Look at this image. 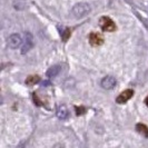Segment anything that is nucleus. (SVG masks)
Returning <instances> with one entry per match:
<instances>
[{"mask_svg":"<svg viewBox=\"0 0 148 148\" xmlns=\"http://www.w3.org/2000/svg\"><path fill=\"white\" fill-rule=\"evenodd\" d=\"M90 10H91L90 5L86 3V2H80V3L75 5L71 11H73L74 17H76V18H78V19H79V18H84V17H86V16L90 12Z\"/></svg>","mask_w":148,"mask_h":148,"instance_id":"obj_1","label":"nucleus"},{"mask_svg":"<svg viewBox=\"0 0 148 148\" xmlns=\"http://www.w3.org/2000/svg\"><path fill=\"white\" fill-rule=\"evenodd\" d=\"M99 25L104 31H115L116 30V25L109 17H101L99 19Z\"/></svg>","mask_w":148,"mask_h":148,"instance_id":"obj_2","label":"nucleus"},{"mask_svg":"<svg viewBox=\"0 0 148 148\" xmlns=\"http://www.w3.org/2000/svg\"><path fill=\"white\" fill-rule=\"evenodd\" d=\"M89 42L92 46H100V45L104 44V37L101 34L94 31L89 35Z\"/></svg>","mask_w":148,"mask_h":148,"instance_id":"obj_3","label":"nucleus"},{"mask_svg":"<svg viewBox=\"0 0 148 148\" xmlns=\"http://www.w3.org/2000/svg\"><path fill=\"white\" fill-rule=\"evenodd\" d=\"M7 42H8V46L10 48H14L15 49V48H18L22 44V38L20 35L15 34V35H11L10 37L8 38Z\"/></svg>","mask_w":148,"mask_h":148,"instance_id":"obj_4","label":"nucleus"},{"mask_svg":"<svg viewBox=\"0 0 148 148\" xmlns=\"http://www.w3.org/2000/svg\"><path fill=\"white\" fill-rule=\"evenodd\" d=\"M134 95V90L133 89H126V90H124L118 97H117V99H116V101L118 103V104H125L126 101H128Z\"/></svg>","mask_w":148,"mask_h":148,"instance_id":"obj_5","label":"nucleus"},{"mask_svg":"<svg viewBox=\"0 0 148 148\" xmlns=\"http://www.w3.org/2000/svg\"><path fill=\"white\" fill-rule=\"evenodd\" d=\"M34 46V39H32V36L30 34H26V39L23 41V45H22L21 48V53H26L28 52Z\"/></svg>","mask_w":148,"mask_h":148,"instance_id":"obj_6","label":"nucleus"},{"mask_svg":"<svg viewBox=\"0 0 148 148\" xmlns=\"http://www.w3.org/2000/svg\"><path fill=\"white\" fill-rule=\"evenodd\" d=\"M116 85V79L112 76H107L101 80V86L105 89H112Z\"/></svg>","mask_w":148,"mask_h":148,"instance_id":"obj_7","label":"nucleus"},{"mask_svg":"<svg viewBox=\"0 0 148 148\" xmlns=\"http://www.w3.org/2000/svg\"><path fill=\"white\" fill-rule=\"evenodd\" d=\"M57 116L60 119H67L69 116V111L65 105H60L59 107L57 108Z\"/></svg>","mask_w":148,"mask_h":148,"instance_id":"obj_8","label":"nucleus"},{"mask_svg":"<svg viewBox=\"0 0 148 148\" xmlns=\"http://www.w3.org/2000/svg\"><path fill=\"white\" fill-rule=\"evenodd\" d=\"M60 69H61V67L59 65H56V66H52L51 68H49L48 69V71H47V77L48 78H52V77H56L57 75L60 73Z\"/></svg>","mask_w":148,"mask_h":148,"instance_id":"obj_9","label":"nucleus"},{"mask_svg":"<svg viewBox=\"0 0 148 148\" xmlns=\"http://www.w3.org/2000/svg\"><path fill=\"white\" fill-rule=\"evenodd\" d=\"M39 82H40V77L38 75H31L29 77H27V79H26V84L28 86H34Z\"/></svg>","mask_w":148,"mask_h":148,"instance_id":"obj_10","label":"nucleus"},{"mask_svg":"<svg viewBox=\"0 0 148 148\" xmlns=\"http://www.w3.org/2000/svg\"><path fill=\"white\" fill-rule=\"evenodd\" d=\"M136 129H137V132L139 134L148 137V127L146 125H144V124H137L136 125Z\"/></svg>","mask_w":148,"mask_h":148,"instance_id":"obj_11","label":"nucleus"},{"mask_svg":"<svg viewBox=\"0 0 148 148\" xmlns=\"http://www.w3.org/2000/svg\"><path fill=\"white\" fill-rule=\"evenodd\" d=\"M70 35H71V30L70 29H65V31L62 32V35H61V37H62V40L64 41H67L68 40V38L70 37Z\"/></svg>","mask_w":148,"mask_h":148,"instance_id":"obj_12","label":"nucleus"},{"mask_svg":"<svg viewBox=\"0 0 148 148\" xmlns=\"http://www.w3.org/2000/svg\"><path fill=\"white\" fill-rule=\"evenodd\" d=\"M76 114L79 116V115H82V114H85V111H86V109L84 108V107H76Z\"/></svg>","mask_w":148,"mask_h":148,"instance_id":"obj_13","label":"nucleus"},{"mask_svg":"<svg viewBox=\"0 0 148 148\" xmlns=\"http://www.w3.org/2000/svg\"><path fill=\"white\" fill-rule=\"evenodd\" d=\"M47 85H50V82H42V86H47Z\"/></svg>","mask_w":148,"mask_h":148,"instance_id":"obj_14","label":"nucleus"},{"mask_svg":"<svg viewBox=\"0 0 148 148\" xmlns=\"http://www.w3.org/2000/svg\"><path fill=\"white\" fill-rule=\"evenodd\" d=\"M145 104L148 106V97H146V99H145Z\"/></svg>","mask_w":148,"mask_h":148,"instance_id":"obj_15","label":"nucleus"}]
</instances>
